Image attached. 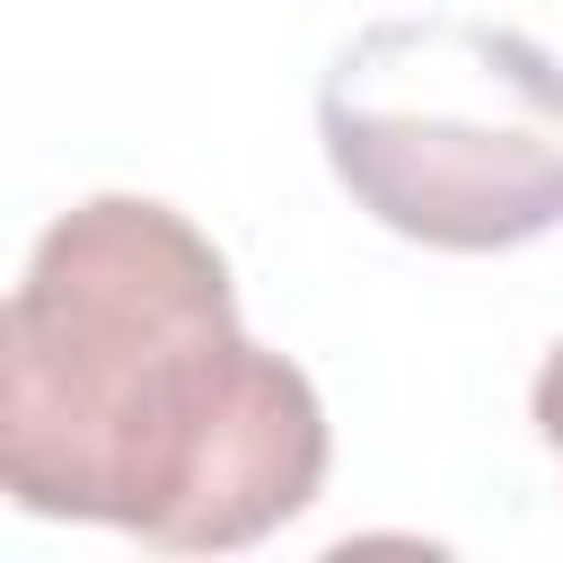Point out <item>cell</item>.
I'll return each instance as SVG.
<instances>
[{
    "instance_id": "cell-1",
    "label": "cell",
    "mask_w": 563,
    "mask_h": 563,
    "mask_svg": "<svg viewBox=\"0 0 563 563\" xmlns=\"http://www.w3.org/2000/svg\"><path fill=\"white\" fill-rule=\"evenodd\" d=\"M0 475L35 519L229 554L325 484L317 387L238 325L220 246L150 202H70L0 317Z\"/></svg>"
},
{
    "instance_id": "cell-2",
    "label": "cell",
    "mask_w": 563,
    "mask_h": 563,
    "mask_svg": "<svg viewBox=\"0 0 563 563\" xmlns=\"http://www.w3.org/2000/svg\"><path fill=\"white\" fill-rule=\"evenodd\" d=\"M343 194L440 255L563 229V62L484 18H378L317 88Z\"/></svg>"
},
{
    "instance_id": "cell-3",
    "label": "cell",
    "mask_w": 563,
    "mask_h": 563,
    "mask_svg": "<svg viewBox=\"0 0 563 563\" xmlns=\"http://www.w3.org/2000/svg\"><path fill=\"white\" fill-rule=\"evenodd\" d=\"M537 431L563 449V343L545 352V369H537Z\"/></svg>"
}]
</instances>
